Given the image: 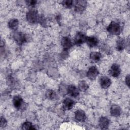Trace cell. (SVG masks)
<instances>
[{
    "label": "cell",
    "instance_id": "cell-6",
    "mask_svg": "<svg viewBox=\"0 0 130 130\" xmlns=\"http://www.w3.org/2000/svg\"><path fill=\"white\" fill-rule=\"evenodd\" d=\"M99 74V71L98 68L95 66H91L89 68L86 74V76L89 79L93 80L96 78Z\"/></svg>",
    "mask_w": 130,
    "mask_h": 130
},
{
    "label": "cell",
    "instance_id": "cell-3",
    "mask_svg": "<svg viewBox=\"0 0 130 130\" xmlns=\"http://www.w3.org/2000/svg\"><path fill=\"white\" fill-rule=\"evenodd\" d=\"M13 38L18 45H22L27 41V37L22 32L15 31L13 35Z\"/></svg>",
    "mask_w": 130,
    "mask_h": 130
},
{
    "label": "cell",
    "instance_id": "cell-23",
    "mask_svg": "<svg viewBox=\"0 0 130 130\" xmlns=\"http://www.w3.org/2000/svg\"><path fill=\"white\" fill-rule=\"evenodd\" d=\"M46 97L49 100H54L55 99L56 95V93L52 90H48L46 93Z\"/></svg>",
    "mask_w": 130,
    "mask_h": 130
},
{
    "label": "cell",
    "instance_id": "cell-20",
    "mask_svg": "<svg viewBox=\"0 0 130 130\" xmlns=\"http://www.w3.org/2000/svg\"><path fill=\"white\" fill-rule=\"evenodd\" d=\"M22 129L28 130V129H36V128L33 125L32 123L28 121H26L22 125Z\"/></svg>",
    "mask_w": 130,
    "mask_h": 130
},
{
    "label": "cell",
    "instance_id": "cell-16",
    "mask_svg": "<svg viewBox=\"0 0 130 130\" xmlns=\"http://www.w3.org/2000/svg\"><path fill=\"white\" fill-rule=\"evenodd\" d=\"M110 112L111 115L112 116L117 117L120 115L121 110L119 106L116 105H113L111 107Z\"/></svg>",
    "mask_w": 130,
    "mask_h": 130
},
{
    "label": "cell",
    "instance_id": "cell-5",
    "mask_svg": "<svg viewBox=\"0 0 130 130\" xmlns=\"http://www.w3.org/2000/svg\"><path fill=\"white\" fill-rule=\"evenodd\" d=\"M86 36L84 33L82 32H77L74 37V43L77 46H80L85 42Z\"/></svg>",
    "mask_w": 130,
    "mask_h": 130
},
{
    "label": "cell",
    "instance_id": "cell-13",
    "mask_svg": "<svg viewBox=\"0 0 130 130\" xmlns=\"http://www.w3.org/2000/svg\"><path fill=\"white\" fill-rule=\"evenodd\" d=\"M110 123L109 119L107 117L102 116L99 121V125L101 129H107Z\"/></svg>",
    "mask_w": 130,
    "mask_h": 130
},
{
    "label": "cell",
    "instance_id": "cell-11",
    "mask_svg": "<svg viewBox=\"0 0 130 130\" xmlns=\"http://www.w3.org/2000/svg\"><path fill=\"white\" fill-rule=\"evenodd\" d=\"M85 42L88 47L92 48L98 45L99 44V40L95 36H89L87 37Z\"/></svg>",
    "mask_w": 130,
    "mask_h": 130
},
{
    "label": "cell",
    "instance_id": "cell-8",
    "mask_svg": "<svg viewBox=\"0 0 130 130\" xmlns=\"http://www.w3.org/2000/svg\"><path fill=\"white\" fill-rule=\"evenodd\" d=\"M121 73V69L119 66L116 63H114L111 67L109 70V74L114 78L118 77Z\"/></svg>",
    "mask_w": 130,
    "mask_h": 130
},
{
    "label": "cell",
    "instance_id": "cell-10",
    "mask_svg": "<svg viewBox=\"0 0 130 130\" xmlns=\"http://www.w3.org/2000/svg\"><path fill=\"white\" fill-rule=\"evenodd\" d=\"M13 105L16 109L20 110L24 105V101L22 98L19 95H15L13 99Z\"/></svg>",
    "mask_w": 130,
    "mask_h": 130
},
{
    "label": "cell",
    "instance_id": "cell-19",
    "mask_svg": "<svg viewBox=\"0 0 130 130\" xmlns=\"http://www.w3.org/2000/svg\"><path fill=\"white\" fill-rule=\"evenodd\" d=\"M126 46L125 40L123 38H119L116 41V49L118 51L123 50Z\"/></svg>",
    "mask_w": 130,
    "mask_h": 130
},
{
    "label": "cell",
    "instance_id": "cell-18",
    "mask_svg": "<svg viewBox=\"0 0 130 130\" xmlns=\"http://www.w3.org/2000/svg\"><path fill=\"white\" fill-rule=\"evenodd\" d=\"M18 20L15 18L10 19L8 22V26L9 28L12 30H16L18 26Z\"/></svg>",
    "mask_w": 130,
    "mask_h": 130
},
{
    "label": "cell",
    "instance_id": "cell-15",
    "mask_svg": "<svg viewBox=\"0 0 130 130\" xmlns=\"http://www.w3.org/2000/svg\"><path fill=\"white\" fill-rule=\"evenodd\" d=\"M75 105V101L71 98H67L63 101V106L65 109L70 110L72 109Z\"/></svg>",
    "mask_w": 130,
    "mask_h": 130
},
{
    "label": "cell",
    "instance_id": "cell-17",
    "mask_svg": "<svg viewBox=\"0 0 130 130\" xmlns=\"http://www.w3.org/2000/svg\"><path fill=\"white\" fill-rule=\"evenodd\" d=\"M101 57H102L101 53L97 51L91 52L89 55V58L90 60L94 62H98L99 60H100Z\"/></svg>",
    "mask_w": 130,
    "mask_h": 130
},
{
    "label": "cell",
    "instance_id": "cell-12",
    "mask_svg": "<svg viewBox=\"0 0 130 130\" xmlns=\"http://www.w3.org/2000/svg\"><path fill=\"white\" fill-rule=\"evenodd\" d=\"M100 83L102 88L106 89L111 85V80L107 76H102L100 79Z\"/></svg>",
    "mask_w": 130,
    "mask_h": 130
},
{
    "label": "cell",
    "instance_id": "cell-2",
    "mask_svg": "<svg viewBox=\"0 0 130 130\" xmlns=\"http://www.w3.org/2000/svg\"><path fill=\"white\" fill-rule=\"evenodd\" d=\"M107 30L110 34L112 35H117L120 33L121 28L120 24L118 23L115 21H112L108 26Z\"/></svg>",
    "mask_w": 130,
    "mask_h": 130
},
{
    "label": "cell",
    "instance_id": "cell-14",
    "mask_svg": "<svg viewBox=\"0 0 130 130\" xmlns=\"http://www.w3.org/2000/svg\"><path fill=\"white\" fill-rule=\"evenodd\" d=\"M86 118L85 112L82 110H78L75 113V119L80 122H84Z\"/></svg>",
    "mask_w": 130,
    "mask_h": 130
},
{
    "label": "cell",
    "instance_id": "cell-7",
    "mask_svg": "<svg viewBox=\"0 0 130 130\" xmlns=\"http://www.w3.org/2000/svg\"><path fill=\"white\" fill-rule=\"evenodd\" d=\"M67 92L69 95L74 98H77L79 95V89L73 84L68 86L67 88Z\"/></svg>",
    "mask_w": 130,
    "mask_h": 130
},
{
    "label": "cell",
    "instance_id": "cell-25",
    "mask_svg": "<svg viewBox=\"0 0 130 130\" xmlns=\"http://www.w3.org/2000/svg\"><path fill=\"white\" fill-rule=\"evenodd\" d=\"M26 4L29 6H31V7H33L34 6H35L37 3V1H35V0H30V1H25Z\"/></svg>",
    "mask_w": 130,
    "mask_h": 130
},
{
    "label": "cell",
    "instance_id": "cell-26",
    "mask_svg": "<svg viewBox=\"0 0 130 130\" xmlns=\"http://www.w3.org/2000/svg\"><path fill=\"white\" fill-rule=\"evenodd\" d=\"M39 22H40L41 25H44V26H45V25H46V19H45V18L43 16H40Z\"/></svg>",
    "mask_w": 130,
    "mask_h": 130
},
{
    "label": "cell",
    "instance_id": "cell-9",
    "mask_svg": "<svg viewBox=\"0 0 130 130\" xmlns=\"http://www.w3.org/2000/svg\"><path fill=\"white\" fill-rule=\"evenodd\" d=\"M61 43L64 51H67L70 49L73 46V42L71 39L67 36L64 37L62 38Z\"/></svg>",
    "mask_w": 130,
    "mask_h": 130
},
{
    "label": "cell",
    "instance_id": "cell-21",
    "mask_svg": "<svg viewBox=\"0 0 130 130\" xmlns=\"http://www.w3.org/2000/svg\"><path fill=\"white\" fill-rule=\"evenodd\" d=\"M88 87V84L85 81H80L78 83V89L81 91H86Z\"/></svg>",
    "mask_w": 130,
    "mask_h": 130
},
{
    "label": "cell",
    "instance_id": "cell-22",
    "mask_svg": "<svg viewBox=\"0 0 130 130\" xmlns=\"http://www.w3.org/2000/svg\"><path fill=\"white\" fill-rule=\"evenodd\" d=\"M74 1H73L64 0L61 2V4L64 7L70 9V8H71L74 6Z\"/></svg>",
    "mask_w": 130,
    "mask_h": 130
},
{
    "label": "cell",
    "instance_id": "cell-4",
    "mask_svg": "<svg viewBox=\"0 0 130 130\" xmlns=\"http://www.w3.org/2000/svg\"><path fill=\"white\" fill-rule=\"evenodd\" d=\"M87 2L85 1H76L74 2L75 12L78 13H82L86 9Z\"/></svg>",
    "mask_w": 130,
    "mask_h": 130
},
{
    "label": "cell",
    "instance_id": "cell-1",
    "mask_svg": "<svg viewBox=\"0 0 130 130\" xmlns=\"http://www.w3.org/2000/svg\"><path fill=\"white\" fill-rule=\"evenodd\" d=\"M40 16L39 15L38 11L35 9L29 10L26 15L27 20L31 23H37L39 22Z\"/></svg>",
    "mask_w": 130,
    "mask_h": 130
},
{
    "label": "cell",
    "instance_id": "cell-27",
    "mask_svg": "<svg viewBox=\"0 0 130 130\" xmlns=\"http://www.w3.org/2000/svg\"><path fill=\"white\" fill-rule=\"evenodd\" d=\"M125 81L126 84L129 87V75H127L125 77Z\"/></svg>",
    "mask_w": 130,
    "mask_h": 130
},
{
    "label": "cell",
    "instance_id": "cell-24",
    "mask_svg": "<svg viewBox=\"0 0 130 130\" xmlns=\"http://www.w3.org/2000/svg\"><path fill=\"white\" fill-rule=\"evenodd\" d=\"M1 127L2 128H4L5 127L6 125H7V121L6 120V119H5V118L2 116H1Z\"/></svg>",
    "mask_w": 130,
    "mask_h": 130
}]
</instances>
